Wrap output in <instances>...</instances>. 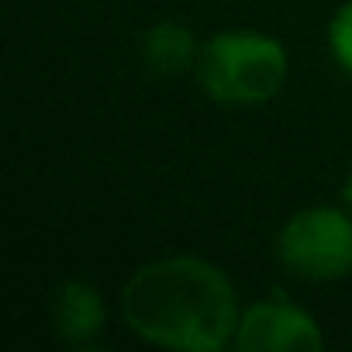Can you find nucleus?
I'll use <instances>...</instances> for the list:
<instances>
[{
	"label": "nucleus",
	"instance_id": "nucleus-1",
	"mask_svg": "<svg viewBox=\"0 0 352 352\" xmlns=\"http://www.w3.org/2000/svg\"><path fill=\"white\" fill-rule=\"evenodd\" d=\"M135 338L166 352L232 349L242 297L232 276L204 256H159L131 270L118 294Z\"/></svg>",
	"mask_w": 352,
	"mask_h": 352
},
{
	"label": "nucleus",
	"instance_id": "nucleus-2",
	"mask_svg": "<svg viewBox=\"0 0 352 352\" xmlns=\"http://www.w3.org/2000/svg\"><path fill=\"white\" fill-rule=\"evenodd\" d=\"M194 80L218 107H263L290 80V52L276 35L256 28H225L204 38Z\"/></svg>",
	"mask_w": 352,
	"mask_h": 352
},
{
	"label": "nucleus",
	"instance_id": "nucleus-3",
	"mask_svg": "<svg viewBox=\"0 0 352 352\" xmlns=\"http://www.w3.org/2000/svg\"><path fill=\"white\" fill-rule=\"evenodd\" d=\"M276 263L304 283H338L352 276V214L342 204H307L294 211L273 239Z\"/></svg>",
	"mask_w": 352,
	"mask_h": 352
},
{
	"label": "nucleus",
	"instance_id": "nucleus-4",
	"mask_svg": "<svg viewBox=\"0 0 352 352\" xmlns=\"http://www.w3.org/2000/svg\"><path fill=\"white\" fill-rule=\"evenodd\" d=\"M324 328L304 304L287 294H266L242 304L235 328V352H318L324 349Z\"/></svg>",
	"mask_w": 352,
	"mask_h": 352
},
{
	"label": "nucleus",
	"instance_id": "nucleus-5",
	"mask_svg": "<svg viewBox=\"0 0 352 352\" xmlns=\"http://www.w3.org/2000/svg\"><path fill=\"white\" fill-rule=\"evenodd\" d=\"M52 328L73 349L94 345L107 328V300L100 287L90 280H66L52 294Z\"/></svg>",
	"mask_w": 352,
	"mask_h": 352
},
{
	"label": "nucleus",
	"instance_id": "nucleus-6",
	"mask_svg": "<svg viewBox=\"0 0 352 352\" xmlns=\"http://www.w3.org/2000/svg\"><path fill=\"white\" fill-rule=\"evenodd\" d=\"M201 38L194 35L190 25L184 21H155L142 32L138 38V59L142 66L159 76V80H176V76H187L197 66L201 56Z\"/></svg>",
	"mask_w": 352,
	"mask_h": 352
},
{
	"label": "nucleus",
	"instance_id": "nucleus-7",
	"mask_svg": "<svg viewBox=\"0 0 352 352\" xmlns=\"http://www.w3.org/2000/svg\"><path fill=\"white\" fill-rule=\"evenodd\" d=\"M324 45H328L331 63L345 76H352V0H342L331 11L328 28H324Z\"/></svg>",
	"mask_w": 352,
	"mask_h": 352
},
{
	"label": "nucleus",
	"instance_id": "nucleus-8",
	"mask_svg": "<svg viewBox=\"0 0 352 352\" xmlns=\"http://www.w3.org/2000/svg\"><path fill=\"white\" fill-rule=\"evenodd\" d=\"M338 204L352 214V166L345 169V176H342V187H338Z\"/></svg>",
	"mask_w": 352,
	"mask_h": 352
}]
</instances>
